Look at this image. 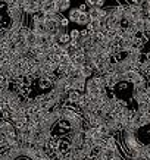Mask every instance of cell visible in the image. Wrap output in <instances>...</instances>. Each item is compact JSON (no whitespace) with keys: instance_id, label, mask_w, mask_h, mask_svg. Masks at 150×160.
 Wrapping results in <instances>:
<instances>
[{"instance_id":"obj_1","label":"cell","mask_w":150,"mask_h":160,"mask_svg":"<svg viewBox=\"0 0 150 160\" xmlns=\"http://www.w3.org/2000/svg\"><path fill=\"white\" fill-rule=\"evenodd\" d=\"M88 15H90L91 19H100L105 22V19L107 16V9H103L100 6H91L88 9Z\"/></svg>"},{"instance_id":"obj_2","label":"cell","mask_w":150,"mask_h":160,"mask_svg":"<svg viewBox=\"0 0 150 160\" xmlns=\"http://www.w3.org/2000/svg\"><path fill=\"white\" fill-rule=\"evenodd\" d=\"M56 43H58L59 46H62V47H66V46L71 43V35L66 34V32L63 31V32H60V34L56 37Z\"/></svg>"},{"instance_id":"obj_3","label":"cell","mask_w":150,"mask_h":160,"mask_svg":"<svg viewBox=\"0 0 150 160\" xmlns=\"http://www.w3.org/2000/svg\"><path fill=\"white\" fill-rule=\"evenodd\" d=\"M90 21H91V18H90L88 10H87V12H81V13H80V18H78L77 24L78 25H82V27H87V25L90 24Z\"/></svg>"},{"instance_id":"obj_4","label":"cell","mask_w":150,"mask_h":160,"mask_svg":"<svg viewBox=\"0 0 150 160\" xmlns=\"http://www.w3.org/2000/svg\"><path fill=\"white\" fill-rule=\"evenodd\" d=\"M80 13H81V10L78 9V8H74V9H71V10H69V15H68L69 21H72V22H75V24H77L78 18H80Z\"/></svg>"},{"instance_id":"obj_5","label":"cell","mask_w":150,"mask_h":160,"mask_svg":"<svg viewBox=\"0 0 150 160\" xmlns=\"http://www.w3.org/2000/svg\"><path fill=\"white\" fill-rule=\"evenodd\" d=\"M85 3L88 5V8H91V6H100L102 8L105 0H85Z\"/></svg>"},{"instance_id":"obj_6","label":"cell","mask_w":150,"mask_h":160,"mask_svg":"<svg viewBox=\"0 0 150 160\" xmlns=\"http://www.w3.org/2000/svg\"><path fill=\"white\" fill-rule=\"evenodd\" d=\"M69 35H71V41H77V40L81 37V31H78V29H72V31L69 32Z\"/></svg>"},{"instance_id":"obj_7","label":"cell","mask_w":150,"mask_h":160,"mask_svg":"<svg viewBox=\"0 0 150 160\" xmlns=\"http://www.w3.org/2000/svg\"><path fill=\"white\" fill-rule=\"evenodd\" d=\"M68 24H69V18H65L62 15V16H60V25L65 28V27H68Z\"/></svg>"},{"instance_id":"obj_8","label":"cell","mask_w":150,"mask_h":160,"mask_svg":"<svg viewBox=\"0 0 150 160\" xmlns=\"http://www.w3.org/2000/svg\"><path fill=\"white\" fill-rule=\"evenodd\" d=\"M87 8H88V5H87V3H82V5L80 6V8H78V9L81 10V12H87V10H88Z\"/></svg>"}]
</instances>
